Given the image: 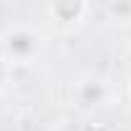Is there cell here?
I'll return each mask as SVG.
<instances>
[{
    "mask_svg": "<svg viewBox=\"0 0 131 131\" xmlns=\"http://www.w3.org/2000/svg\"><path fill=\"white\" fill-rule=\"evenodd\" d=\"M3 62H5V49H3V36H0V67H3Z\"/></svg>",
    "mask_w": 131,
    "mask_h": 131,
    "instance_id": "obj_6",
    "label": "cell"
},
{
    "mask_svg": "<svg viewBox=\"0 0 131 131\" xmlns=\"http://www.w3.org/2000/svg\"><path fill=\"white\" fill-rule=\"evenodd\" d=\"M80 131H113L111 126H105V123H98V121H90V123H85Z\"/></svg>",
    "mask_w": 131,
    "mask_h": 131,
    "instance_id": "obj_5",
    "label": "cell"
},
{
    "mask_svg": "<svg viewBox=\"0 0 131 131\" xmlns=\"http://www.w3.org/2000/svg\"><path fill=\"white\" fill-rule=\"evenodd\" d=\"M108 13H113L118 21H131V3H111Z\"/></svg>",
    "mask_w": 131,
    "mask_h": 131,
    "instance_id": "obj_4",
    "label": "cell"
},
{
    "mask_svg": "<svg viewBox=\"0 0 131 131\" xmlns=\"http://www.w3.org/2000/svg\"><path fill=\"white\" fill-rule=\"evenodd\" d=\"M3 82H5V70L0 67V85H3Z\"/></svg>",
    "mask_w": 131,
    "mask_h": 131,
    "instance_id": "obj_7",
    "label": "cell"
},
{
    "mask_svg": "<svg viewBox=\"0 0 131 131\" xmlns=\"http://www.w3.org/2000/svg\"><path fill=\"white\" fill-rule=\"evenodd\" d=\"M128 98H131V85H128Z\"/></svg>",
    "mask_w": 131,
    "mask_h": 131,
    "instance_id": "obj_8",
    "label": "cell"
},
{
    "mask_svg": "<svg viewBox=\"0 0 131 131\" xmlns=\"http://www.w3.org/2000/svg\"><path fill=\"white\" fill-rule=\"evenodd\" d=\"M105 98V82L100 77H85L75 85V103L82 111H90L95 105H100Z\"/></svg>",
    "mask_w": 131,
    "mask_h": 131,
    "instance_id": "obj_3",
    "label": "cell"
},
{
    "mask_svg": "<svg viewBox=\"0 0 131 131\" xmlns=\"http://www.w3.org/2000/svg\"><path fill=\"white\" fill-rule=\"evenodd\" d=\"M41 46V36L39 31L28 28V26H13L3 34V49H5V59L13 64H23L28 62Z\"/></svg>",
    "mask_w": 131,
    "mask_h": 131,
    "instance_id": "obj_1",
    "label": "cell"
},
{
    "mask_svg": "<svg viewBox=\"0 0 131 131\" xmlns=\"http://www.w3.org/2000/svg\"><path fill=\"white\" fill-rule=\"evenodd\" d=\"M46 13L59 26H77L90 13V3H85V0H57V3L46 5Z\"/></svg>",
    "mask_w": 131,
    "mask_h": 131,
    "instance_id": "obj_2",
    "label": "cell"
}]
</instances>
